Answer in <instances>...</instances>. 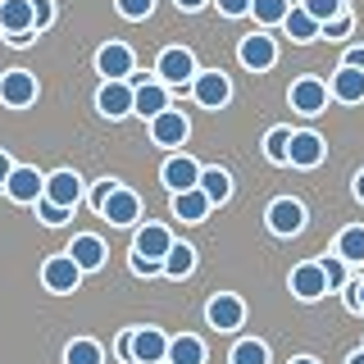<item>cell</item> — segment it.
Wrapping results in <instances>:
<instances>
[{
  "label": "cell",
  "mask_w": 364,
  "mask_h": 364,
  "mask_svg": "<svg viewBox=\"0 0 364 364\" xmlns=\"http://www.w3.org/2000/svg\"><path fill=\"white\" fill-rule=\"evenodd\" d=\"M191 96H196V105H205V109H223L228 100H232V82H228V73L210 68V73L191 77Z\"/></svg>",
  "instance_id": "3957f363"
},
{
  "label": "cell",
  "mask_w": 364,
  "mask_h": 364,
  "mask_svg": "<svg viewBox=\"0 0 364 364\" xmlns=\"http://www.w3.org/2000/svg\"><path fill=\"white\" fill-rule=\"evenodd\" d=\"M232 364H269V346L255 341V337L237 341V346H232Z\"/></svg>",
  "instance_id": "1f68e13d"
},
{
  "label": "cell",
  "mask_w": 364,
  "mask_h": 364,
  "mask_svg": "<svg viewBox=\"0 0 364 364\" xmlns=\"http://www.w3.org/2000/svg\"><path fill=\"white\" fill-rule=\"evenodd\" d=\"M237 55H242V64H246V68H255V73H264V68L278 64V46H273L269 32H250V37H242Z\"/></svg>",
  "instance_id": "ba28073f"
},
{
  "label": "cell",
  "mask_w": 364,
  "mask_h": 364,
  "mask_svg": "<svg viewBox=\"0 0 364 364\" xmlns=\"http://www.w3.org/2000/svg\"><path fill=\"white\" fill-rule=\"evenodd\" d=\"M100 219L114 223V228H132L136 219H141V196L128 187H114L105 200H100Z\"/></svg>",
  "instance_id": "7a4b0ae2"
},
{
  "label": "cell",
  "mask_w": 364,
  "mask_h": 364,
  "mask_svg": "<svg viewBox=\"0 0 364 364\" xmlns=\"http://www.w3.org/2000/svg\"><path fill=\"white\" fill-rule=\"evenodd\" d=\"M346 364H364V350H355V355H350V360H346Z\"/></svg>",
  "instance_id": "681fc988"
},
{
  "label": "cell",
  "mask_w": 364,
  "mask_h": 364,
  "mask_svg": "<svg viewBox=\"0 0 364 364\" xmlns=\"http://www.w3.org/2000/svg\"><path fill=\"white\" fill-rule=\"evenodd\" d=\"M269 228H273L278 237H296V232L305 228V205L291 200V196L273 200V205H269Z\"/></svg>",
  "instance_id": "e0dca14e"
},
{
  "label": "cell",
  "mask_w": 364,
  "mask_h": 364,
  "mask_svg": "<svg viewBox=\"0 0 364 364\" xmlns=\"http://www.w3.org/2000/svg\"><path fill=\"white\" fill-rule=\"evenodd\" d=\"M287 141H291V128H273L264 136V155L273 159V164H287Z\"/></svg>",
  "instance_id": "836d02e7"
},
{
  "label": "cell",
  "mask_w": 364,
  "mask_h": 364,
  "mask_svg": "<svg viewBox=\"0 0 364 364\" xmlns=\"http://www.w3.org/2000/svg\"><path fill=\"white\" fill-rule=\"evenodd\" d=\"M159 178H164V187L178 196V191H191V187L200 182V164H196L191 155H168L164 168H159Z\"/></svg>",
  "instance_id": "7c38bea8"
},
{
  "label": "cell",
  "mask_w": 364,
  "mask_h": 364,
  "mask_svg": "<svg viewBox=\"0 0 364 364\" xmlns=\"http://www.w3.org/2000/svg\"><path fill=\"white\" fill-rule=\"evenodd\" d=\"M155 73H159V82L182 87V82H191V77H196V60H191V50H182V46H168V50L159 55Z\"/></svg>",
  "instance_id": "52a82bcc"
},
{
  "label": "cell",
  "mask_w": 364,
  "mask_h": 364,
  "mask_svg": "<svg viewBox=\"0 0 364 364\" xmlns=\"http://www.w3.org/2000/svg\"><path fill=\"white\" fill-rule=\"evenodd\" d=\"M0 32L14 46H28L37 37L32 32V0H0Z\"/></svg>",
  "instance_id": "6da1fadb"
},
{
  "label": "cell",
  "mask_w": 364,
  "mask_h": 364,
  "mask_svg": "<svg viewBox=\"0 0 364 364\" xmlns=\"http://www.w3.org/2000/svg\"><path fill=\"white\" fill-rule=\"evenodd\" d=\"M168 109V91L164 82H146V87H132V114H141V119H155V114Z\"/></svg>",
  "instance_id": "603a6c76"
},
{
  "label": "cell",
  "mask_w": 364,
  "mask_h": 364,
  "mask_svg": "<svg viewBox=\"0 0 364 364\" xmlns=\"http://www.w3.org/2000/svg\"><path fill=\"white\" fill-rule=\"evenodd\" d=\"M41 282H46V291L68 296V291H77V282H82V269H77L68 255H50L41 264Z\"/></svg>",
  "instance_id": "277c9868"
},
{
  "label": "cell",
  "mask_w": 364,
  "mask_h": 364,
  "mask_svg": "<svg viewBox=\"0 0 364 364\" xmlns=\"http://www.w3.org/2000/svg\"><path fill=\"white\" fill-rule=\"evenodd\" d=\"M214 5H219V14H228V18L250 14V0H214Z\"/></svg>",
  "instance_id": "ab89813d"
},
{
  "label": "cell",
  "mask_w": 364,
  "mask_h": 364,
  "mask_svg": "<svg viewBox=\"0 0 364 364\" xmlns=\"http://www.w3.org/2000/svg\"><path fill=\"white\" fill-rule=\"evenodd\" d=\"M119 5V14L123 18H132V23H141V18H151V9H155V0H114Z\"/></svg>",
  "instance_id": "d590c367"
},
{
  "label": "cell",
  "mask_w": 364,
  "mask_h": 364,
  "mask_svg": "<svg viewBox=\"0 0 364 364\" xmlns=\"http://www.w3.org/2000/svg\"><path fill=\"white\" fill-rule=\"evenodd\" d=\"M291 364H318V360H310V355H296V360H291Z\"/></svg>",
  "instance_id": "f907efd6"
},
{
  "label": "cell",
  "mask_w": 364,
  "mask_h": 364,
  "mask_svg": "<svg viewBox=\"0 0 364 364\" xmlns=\"http://www.w3.org/2000/svg\"><path fill=\"white\" fill-rule=\"evenodd\" d=\"M291 296L296 301H318V296H328V278L318 264H296L291 269Z\"/></svg>",
  "instance_id": "44dd1931"
},
{
  "label": "cell",
  "mask_w": 364,
  "mask_h": 364,
  "mask_svg": "<svg viewBox=\"0 0 364 364\" xmlns=\"http://www.w3.org/2000/svg\"><path fill=\"white\" fill-rule=\"evenodd\" d=\"M346 305H350V310H364V282L355 291H346Z\"/></svg>",
  "instance_id": "ee69618b"
},
{
  "label": "cell",
  "mask_w": 364,
  "mask_h": 364,
  "mask_svg": "<svg viewBox=\"0 0 364 364\" xmlns=\"http://www.w3.org/2000/svg\"><path fill=\"white\" fill-rule=\"evenodd\" d=\"M105 355H100V346L91 337H77V341H68V350H64V364H100Z\"/></svg>",
  "instance_id": "4dcf8cb0"
},
{
  "label": "cell",
  "mask_w": 364,
  "mask_h": 364,
  "mask_svg": "<svg viewBox=\"0 0 364 364\" xmlns=\"http://www.w3.org/2000/svg\"><path fill=\"white\" fill-rule=\"evenodd\" d=\"M355 196L364 200V168H360V173H355Z\"/></svg>",
  "instance_id": "c3c4849f"
},
{
  "label": "cell",
  "mask_w": 364,
  "mask_h": 364,
  "mask_svg": "<svg viewBox=\"0 0 364 364\" xmlns=\"http://www.w3.org/2000/svg\"><path fill=\"white\" fill-rule=\"evenodd\" d=\"M318 269H323V278H328V291H337V287H346V259H337V255H328V259H318Z\"/></svg>",
  "instance_id": "e575fe53"
},
{
  "label": "cell",
  "mask_w": 364,
  "mask_h": 364,
  "mask_svg": "<svg viewBox=\"0 0 364 364\" xmlns=\"http://www.w3.org/2000/svg\"><path fill=\"white\" fill-rule=\"evenodd\" d=\"M64 255L73 259V264L82 269V273H96L100 264H105V242H100L96 232H82V237H73V242H68Z\"/></svg>",
  "instance_id": "d6986e66"
},
{
  "label": "cell",
  "mask_w": 364,
  "mask_h": 364,
  "mask_svg": "<svg viewBox=\"0 0 364 364\" xmlns=\"http://www.w3.org/2000/svg\"><path fill=\"white\" fill-rule=\"evenodd\" d=\"M96 109L105 114V119H128L132 114V87L128 82H105L96 91Z\"/></svg>",
  "instance_id": "ffe728a7"
},
{
  "label": "cell",
  "mask_w": 364,
  "mask_h": 364,
  "mask_svg": "<svg viewBox=\"0 0 364 364\" xmlns=\"http://www.w3.org/2000/svg\"><path fill=\"white\" fill-rule=\"evenodd\" d=\"M173 5H178V9H187V14H196V9H205L210 0H173Z\"/></svg>",
  "instance_id": "bcb514c9"
},
{
  "label": "cell",
  "mask_w": 364,
  "mask_h": 364,
  "mask_svg": "<svg viewBox=\"0 0 364 364\" xmlns=\"http://www.w3.org/2000/svg\"><path fill=\"white\" fill-rule=\"evenodd\" d=\"M337 259H346V264H364V228H341V237H337V250H333Z\"/></svg>",
  "instance_id": "83f0119b"
},
{
  "label": "cell",
  "mask_w": 364,
  "mask_h": 364,
  "mask_svg": "<svg viewBox=\"0 0 364 364\" xmlns=\"http://www.w3.org/2000/svg\"><path fill=\"white\" fill-rule=\"evenodd\" d=\"M168 246H173V237H168V228H159V223H146L141 232H136V242H132V255L151 259V264H164Z\"/></svg>",
  "instance_id": "ac0fdd59"
},
{
  "label": "cell",
  "mask_w": 364,
  "mask_h": 364,
  "mask_svg": "<svg viewBox=\"0 0 364 364\" xmlns=\"http://www.w3.org/2000/svg\"><path fill=\"white\" fill-rule=\"evenodd\" d=\"M328 96H337L341 105H360V100H364V73L341 64L333 73V82H328Z\"/></svg>",
  "instance_id": "7402d4cb"
},
{
  "label": "cell",
  "mask_w": 364,
  "mask_h": 364,
  "mask_svg": "<svg viewBox=\"0 0 364 364\" xmlns=\"http://www.w3.org/2000/svg\"><path fill=\"white\" fill-rule=\"evenodd\" d=\"M350 28H355V18H350V14H337V18H328L323 28H318V37H328V41H341Z\"/></svg>",
  "instance_id": "74e56055"
},
{
  "label": "cell",
  "mask_w": 364,
  "mask_h": 364,
  "mask_svg": "<svg viewBox=\"0 0 364 364\" xmlns=\"http://www.w3.org/2000/svg\"><path fill=\"white\" fill-rule=\"evenodd\" d=\"M68 214H73V210H60V205H50V200H37V219L46 223V228H60V223H68Z\"/></svg>",
  "instance_id": "8d00e7d4"
},
{
  "label": "cell",
  "mask_w": 364,
  "mask_h": 364,
  "mask_svg": "<svg viewBox=\"0 0 364 364\" xmlns=\"http://www.w3.org/2000/svg\"><path fill=\"white\" fill-rule=\"evenodd\" d=\"M0 100H5L9 109H23L37 100V77L28 73V68H9V73H0Z\"/></svg>",
  "instance_id": "8992f818"
},
{
  "label": "cell",
  "mask_w": 364,
  "mask_h": 364,
  "mask_svg": "<svg viewBox=\"0 0 364 364\" xmlns=\"http://www.w3.org/2000/svg\"><path fill=\"white\" fill-rule=\"evenodd\" d=\"M96 68L105 73V82H128V73H132V50L123 41H109V46H100L96 50Z\"/></svg>",
  "instance_id": "30bf717a"
},
{
  "label": "cell",
  "mask_w": 364,
  "mask_h": 364,
  "mask_svg": "<svg viewBox=\"0 0 364 364\" xmlns=\"http://www.w3.org/2000/svg\"><path fill=\"white\" fill-rule=\"evenodd\" d=\"M191 269H196V250L173 242V246H168V255H164V264H159V273H168V278H187Z\"/></svg>",
  "instance_id": "4316f807"
},
{
  "label": "cell",
  "mask_w": 364,
  "mask_h": 364,
  "mask_svg": "<svg viewBox=\"0 0 364 364\" xmlns=\"http://www.w3.org/2000/svg\"><path fill=\"white\" fill-rule=\"evenodd\" d=\"M119 355L132 364V333H123V337H119Z\"/></svg>",
  "instance_id": "f6af8a7d"
},
{
  "label": "cell",
  "mask_w": 364,
  "mask_h": 364,
  "mask_svg": "<svg viewBox=\"0 0 364 364\" xmlns=\"http://www.w3.org/2000/svg\"><path fill=\"white\" fill-rule=\"evenodd\" d=\"M132 273H141V278H151V273H159V264H151V259L132 255Z\"/></svg>",
  "instance_id": "7bdbcfd3"
},
{
  "label": "cell",
  "mask_w": 364,
  "mask_h": 364,
  "mask_svg": "<svg viewBox=\"0 0 364 364\" xmlns=\"http://www.w3.org/2000/svg\"><path fill=\"white\" fill-rule=\"evenodd\" d=\"M287 100H291V109H301V114H323L328 109V82H318V77H301V82H291Z\"/></svg>",
  "instance_id": "9a60e30c"
},
{
  "label": "cell",
  "mask_w": 364,
  "mask_h": 364,
  "mask_svg": "<svg viewBox=\"0 0 364 364\" xmlns=\"http://www.w3.org/2000/svg\"><path fill=\"white\" fill-rule=\"evenodd\" d=\"M5 191H9V200H18V205H37L41 191H46V178L37 173V168H28V164H14Z\"/></svg>",
  "instance_id": "5bb4252c"
},
{
  "label": "cell",
  "mask_w": 364,
  "mask_h": 364,
  "mask_svg": "<svg viewBox=\"0 0 364 364\" xmlns=\"http://www.w3.org/2000/svg\"><path fill=\"white\" fill-rule=\"evenodd\" d=\"M114 187H119V182H114V178H105V182H96V191H91V205H96V210H100V200H105V196H109Z\"/></svg>",
  "instance_id": "60d3db41"
},
{
  "label": "cell",
  "mask_w": 364,
  "mask_h": 364,
  "mask_svg": "<svg viewBox=\"0 0 364 364\" xmlns=\"http://www.w3.org/2000/svg\"><path fill=\"white\" fill-rule=\"evenodd\" d=\"M50 205H60V210H73L77 200H82V178L73 173V168H60V173L46 178V191H41Z\"/></svg>",
  "instance_id": "8fae6325"
},
{
  "label": "cell",
  "mask_w": 364,
  "mask_h": 364,
  "mask_svg": "<svg viewBox=\"0 0 364 364\" xmlns=\"http://www.w3.org/2000/svg\"><path fill=\"white\" fill-rule=\"evenodd\" d=\"M196 187L205 191V200H210V205H223L228 196H232V178H228L223 168H200V182H196Z\"/></svg>",
  "instance_id": "484cf974"
},
{
  "label": "cell",
  "mask_w": 364,
  "mask_h": 364,
  "mask_svg": "<svg viewBox=\"0 0 364 364\" xmlns=\"http://www.w3.org/2000/svg\"><path fill=\"white\" fill-rule=\"evenodd\" d=\"M164 364H205V341H200V337H191V333L173 337V341H168Z\"/></svg>",
  "instance_id": "d4e9b609"
},
{
  "label": "cell",
  "mask_w": 364,
  "mask_h": 364,
  "mask_svg": "<svg viewBox=\"0 0 364 364\" xmlns=\"http://www.w3.org/2000/svg\"><path fill=\"white\" fill-rule=\"evenodd\" d=\"M305 14H310L314 23H318V28H323V23L328 18H337V14H346V0H305Z\"/></svg>",
  "instance_id": "d6a6232c"
},
{
  "label": "cell",
  "mask_w": 364,
  "mask_h": 364,
  "mask_svg": "<svg viewBox=\"0 0 364 364\" xmlns=\"http://www.w3.org/2000/svg\"><path fill=\"white\" fill-rule=\"evenodd\" d=\"M291 9V0H250V14H255L259 28H273V23H282Z\"/></svg>",
  "instance_id": "f546056e"
},
{
  "label": "cell",
  "mask_w": 364,
  "mask_h": 364,
  "mask_svg": "<svg viewBox=\"0 0 364 364\" xmlns=\"http://www.w3.org/2000/svg\"><path fill=\"white\" fill-rule=\"evenodd\" d=\"M55 23V0H32V32L50 28Z\"/></svg>",
  "instance_id": "f35d334b"
},
{
  "label": "cell",
  "mask_w": 364,
  "mask_h": 364,
  "mask_svg": "<svg viewBox=\"0 0 364 364\" xmlns=\"http://www.w3.org/2000/svg\"><path fill=\"white\" fill-rule=\"evenodd\" d=\"M282 28H287V37H291V41H314V37H318V23L305 14V9H287Z\"/></svg>",
  "instance_id": "f1b7e54d"
},
{
  "label": "cell",
  "mask_w": 364,
  "mask_h": 364,
  "mask_svg": "<svg viewBox=\"0 0 364 364\" xmlns=\"http://www.w3.org/2000/svg\"><path fill=\"white\" fill-rule=\"evenodd\" d=\"M168 337L159 328H132V364H164Z\"/></svg>",
  "instance_id": "4fadbf2b"
},
{
  "label": "cell",
  "mask_w": 364,
  "mask_h": 364,
  "mask_svg": "<svg viewBox=\"0 0 364 364\" xmlns=\"http://www.w3.org/2000/svg\"><path fill=\"white\" fill-rule=\"evenodd\" d=\"M341 64H346V68H360V73H364V46H350Z\"/></svg>",
  "instance_id": "b9f144b4"
},
{
  "label": "cell",
  "mask_w": 364,
  "mask_h": 364,
  "mask_svg": "<svg viewBox=\"0 0 364 364\" xmlns=\"http://www.w3.org/2000/svg\"><path fill=\"white\" fill-rule=\"evenodd\" d=\"M210 210H214V205L205 200V191H200V187L178 191V196H173V214H178L182 223H205V214H210Z\"/></svg>",
  "instance_id": "cb8c5ba5"
},
{
  "label": "cell",
  "mask_w": 364,
  "mask_h": 364,
  "mask_svg": "<svg viewBox=\"0 0 364 364\" xmlns=\"http://www.w3.org/2000/svg\"><path fill=\"white\" fill-rule=\"evenodd\" d=\"M205 318H210V328H219V333H237V328H242V318H246V305H242V296H232V291H219L210 305H205Z\"/></svg>",
  "instance_id": "5b68a950"
},
{
  "label": "cell",
  "mask_w": 364,
  "mask_h": 364,
  "mask_svg": "<svg viewBox=\"0 0 364 364\" xmlns=\"http://www.w3.org/2000/svg\"><path fill=\"white\" fill-rule=\"evenodd\" d=\"M9 173H14V164H9V155L0 151V187H5V182H9Z\"/></svg>",
  "instance_id": "7dc6e473"
},
{
  "label": "cell",
  "mask_w": 364,
  "mask_h": 364,
  "mask_svg": "<svg viewBox=\"0 0 364 364\" xmlns=\"http://www.w3.org/2000/svg\"><path fill=\"white\" fill-rule=\"evenodd\" d=\"M323 136L318 132H291V141H287V164L296 168H314V164H323Z\"/></svg>",
  "instance_id": "2e32d148"
},
{
  "label": "cell",
  "mask_w": 364,
  "mask_h": 364,
  "mask_svg": "<svg viewBox=\"0 0 364 364\" xmlns=\"http://www.w3.org/2000/svg\"><path fill=\"white\" fill-rule=\"evenodd\" d=\"M187 136H191V123H187L182 109H164V114L151 119V141L155 146H182Z\"/></svg>",
  "instance_id": "9c48e42d"
}]
</instances>
